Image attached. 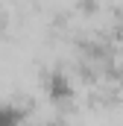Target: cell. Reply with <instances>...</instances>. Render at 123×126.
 I'll list each match as a JSON object with an SVG mask.
<instances>
[{"label":"cell","mask_w":123,"mask_h":126,"mask_svg":"<svg viewBox=\"0 0 123 126\" xmlns=\"http://www.w3.org/2000/svg\"><path fill=\"white\" fill-rule=\"evenodd\" d=\"M15 120H24V114L15 106H0V123H15Z\"/></svg>","instance_id":"obj_2"},{"label":"cell","mask_w":123,"mask_h":126,"mask_svg":"<svg viewBox=\"0 0 123 126\" xmlns=\"http://www.w3.org/2000/svg\"><path fill=\"white\" fill-rule=\"evenodd\" d=\"M44 91L50 97V103H70V100H73V82H70L67 73L53 70V73H47V79H44Z\"/></svg>","instance_id":"obj_1"}]
</instances>
